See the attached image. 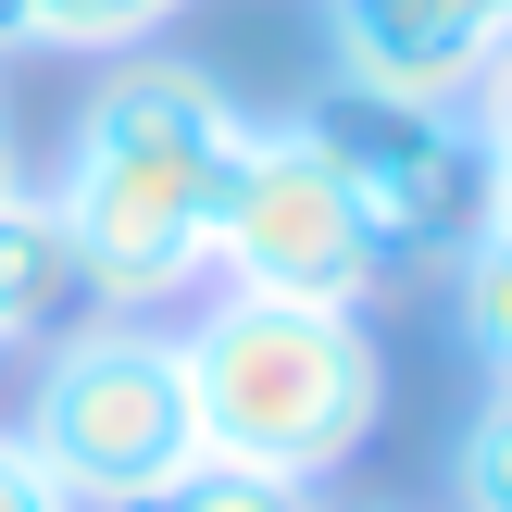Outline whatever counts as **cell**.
<instances>
[{"label":"cell","mask_w":512,"mask_h":512,"mask_svg":"<svg viewBox=\"0 0 512 512\" xmlns=\"http://www.w3.org/2000/svg\"><path fill=\"white\" fill-rule=\"evenodd\" d=\"M188 350V400H200V450L250 475H338L388 413V363H375L363 313L338 300H263V288H213L200 325H175Z\"/></svg>","instance_id":"obj_2"},{"label":"cell","mask_w":512,"mask_h":512,"mask_svg":"<svg viewBox=\"0 0 512 512\" xmlns=\"http://www.w3.org/2000/svg\"><path fill=\"white\" fill-rule=\"evenodd\" d=\"M38 175H25V150H13V125H0V200H25Z\"/></svg>","instance_id":"obj_16"},{"label":"cell","mask_w":512,"mask_h":512,"mask_svg":"<svg viewBox=\"0 0 512 512\" xmlns=\"http://www.w3.org/2000/svg\"><path fill=\"white\" fill-rule=\"evenodd\" d=\"M250 113L225 100L213 63H175V50H125L63 125V175H50V213L75 238V288L100 313L150 325L213 275V200L238 163Z\"/></svg>","instance_id":"obj_1"},{"label":"cell","mask_w":512,"mask_h":512,"mask_svg":"<svg viewBox=\"0 0 512 512\" xmlns=\"http://www.w3.org/2000/svg\"><path fill=\"white\" fill-rule=\"evenodd\" d=\"M288 125L338 163V188L363 200V225H375L388 263H463V250L488 238V150H475L463 113L325 88V100H300Z\"/></svg>","instance_id":"obj_5"},{"label":"cell","mask_w":512,"mask_h":512,"mask_svg":"<svg viewBox=\"0 0 512 512\" xmlns=\"http://www.w3.org/2000/svg\"><path fill=\"white\" fill-rule=\"evenodd\" d=\"M488 238H512V150L488 163Z\"/></svg>","instance_id":"obj_15"},{"label":"cell","mask_w":512,"mask_h":512,"mask_svg":"<svg viewBox=\"0 0 512 512\" xmlns=\"http://www.w3.org/2000/svg\"><path fill=\"white\" fill-rule=\"evenodd\" d=\"M0 512H75L63 488H50V463H38V450L13 438V425H0Z\"/></svg>","instance_id":"obj_13"},{"label":"cell","mask_w":512,"mask_h":512,"mask_svg":"<svg viewBox=\"0 0 512 512\" xmlns=\"http://www.w3.org/2000/svg\"><path fill=\"white\" fill-rule=\"evenodd\" d=\"M75 300H88V288H75V238H63V213H50V188L0 200V350L63 338Z\"/></svg>","instance_id":"obj_7"},{"label":"cell","mask_w":512,"mask_h":512,"mask_svg":"<svg viewBox=\"0 0 512 512\" xmlns=\"http://www.w3.org/2000/svg\"><path fill=\"white\" fill-rule=\"evenodd\" d=\"M450 488H463V512H512V388H488L463 413V438H450Z\"/></svg>","instance_id":"obj_11"},{"label":"cell","mask_w":512,"mask_h":512,"mask_svg":"<svg viewBox=\"0 0 512 512\" xmlns=\"http://www.w3.org/2000/svg\"><path fill=\"white\" fill-rule=\"evenodd\" d=\"M463 13H475V25H488V38H512V0H463Z\"/></svg>","instance_id":"obj_17"},{"label":"cell","mask_w":512,"mask_h":512,"mask_svg":"<svg viewBox=\"0 0 512 512\" xmlns=\"http://www.w3.org/2000/svg\"><path fill=\"white\" fill-rule=\"evenodd\" d=\"M325 38H338V88L413 100V113H463L500 50L463 0H325Z\"/></svg>","instance_id":"obj_6"},{"label":"cell","mask_w":512,"mask_h":512,"mask_svg":"<svg viewBox=\"0 0 512 512\" xmlns=\"http://www.w3.org/2000/svg\"><path fill=\"white\" fill-rule=\"evenodd\" d=\"M150 512H325V500L300 488V475H250V463H213V450H200Z\"/></svg>","instance_id":"obj_9"},{"label":"cell","mask_w":512,"mask_h":512,"mask_svg":"<svg viewBox=\"0 0 512 512\" xmlns=\"http://www.w3.org/2000/svg\"><path fill=\"white\" fill-rule=\"evenodd\" d=\"M188 0H38V50H88V63H125L150 50Z\"/></svg>","instance_id":"obj_8"},{"label":"cell","mask_w":512,"mask_h":512,"mask_svg":"<svg viewBox=\"0 0 512 512\" xmlns=\"http://www.w3.org/2000/svg\"><path fill=\"white\" fill-rule=\"evenodd\" d=\"M213 275L263 288V300H338V313H363L388 288V250H375L363 200L338 188V163L300 125H250L238 163H225V200H213Z\"/></svg>","instance_id":"obj_4"},{"label":"cell","mask_w":512,"mask_h":512,"mask_svg":"<svg viewBox=\"0 0 512 512\" xmlns=\"http://www.w3.org/2000/svg\"><path fill=\"white\" fill-rule=\"evenodd\" d=\"M13 50H38V0H0V63Z\"/></svg>","instance_id":"obj_14"},{"label":"cell","mask_w":512,"mask_h":512,"mask_svg":"<svg viewBox=\"0 0 512 512\" xmlns=\"http://www.w3.org/2000/svg\"><path fill=\"white\" fill-rule=\"evenodd\" d=\"M463 125H475V150H488V163L512 150V38L488 50V75H475V100H463Z\"/></svg>","instance_id":"obj_12"},{"label":"cell","mask_w":512,"mask_h":512,"mask_svg":"<svg viewBox=\"0 0 512 512\" xmlns=\"http://www.w3.org/2000/svg\"><path fill=\"white\" fill-rule=\"evenodd\" d=\"M463 350L488 363V388H512V238L463 250Z\"/></svg>","instance_id":"obj_10"},{"label":"cell","mask_w":512,"mask_h":512,"mask_svg":"<svg viewBox=\"0 0 512 512\" xmlns=\"http://www.w3.org/2000/svg\"><path fill=\"white\" fill-rule=\"evenodd\" d=\"M25 450L50 463V488L75 512H150L175 475L200 463V400H188V350L163 325H75L38 350V388H25Z\"/></svg>","instance_id":"obj_3"}]
</instances>
